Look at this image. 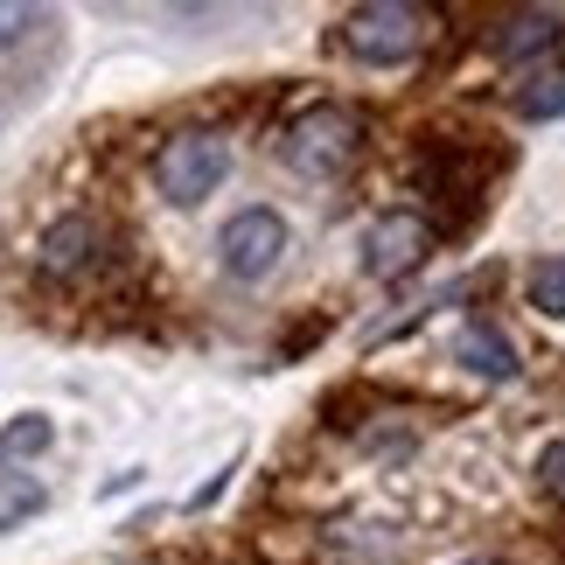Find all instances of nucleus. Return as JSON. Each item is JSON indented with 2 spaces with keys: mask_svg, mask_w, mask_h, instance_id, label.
<instances>
[{
  "mask_svg": "<svg viewBox=\"0 0 565 565\" xmlns=\"http://www.w3.org/2000/svg\"><path fill=\"white\" fill-rule=\"evenodd\" d=\"M35 510H42V482H35V475H21V468H8V475H0V531L29 524Z\"/></svg>",
  "mask_w": 565,
  "mask_h": 565,
  "instance_id": "f8f14e48",
  "label": "nucleus"
},
{
  "mask_svg": "<svg viewBox=\"0 0 565 565\" xmlns=\"http://www.w3.org/2000/svg\"><path fill=\"white\" fill-rule=\"evenodd\" d=\"M98 245H105V231H98V216H56L50 231H42V273L50 279H71V273H92L98 266Z\"/></svg>",
  "mask_w": 565,
  "mask_h": 565,
  "instance_id": "0eeeda50",
  "label": "nucleus"
},
{
  "mask_svg": "<svg viewBox=\"0 0 565 565\" xmlns=\"http://www.w3.org/2000/svg\"><path fill=\"white\" fill-rule=\"evenodd\" d=\"M454 356H461L475 377H489V384H510L516 377V350L503 342V329H489V321H468L461 342H454Z\"/></svg>",
  "mask_w": 565,
  "mask_h": 565,
  "instance_id": "1a4fd4ad",
  "label": "nucleus"
},
{
  "mask_svg": "<svg viewBox=\"0 0 565 565\" xmlns=\"http://www.w3.org/2000/svg\"><path fill=\"white\" fill-rule=\"evenodd\" d=\"M468 565H503V558H468Z\"/></svg>",
  "mask_w": 565,
  "mask_h": 565,
  "instance_id": "dca6fc26",
  "label": "nucleus"
},
{
  "mask_svg": "<svg viewBox=\"0 0 565 565\" xmlns=\"http://www.w3.org/2000/svg\"><path fill=\"white\" fill-rule=\"evenodd\" d=\"M433 42V8H412V0H371L342 21V50L371 71H391V63H412Z\"/></svg>",
  "mask_w": 565,
  "mask_h": 565,
  "instance_id": "f257e3e1",
  "label": "nucleus"
},
{
  "mask_svg": "<svg viewBox=\"0 0 565 565\" xmlns=\"http://www.w3.org/2000/svg\"><path fill=\"white\" fill-rule=\"evenodd\" d=\"M426 252H433V224L419 210H384L371 237H363V273L377 279V287H398L405 273H419L426 266Z\"/></svg>",
  "mask_w": 565,
  "mask_h": 565,
  "instance_id": "39448f33",
  "label": "nucleus"
},
{
  "mask_svg": "<svg viewBox=\"0 0 565 565\" xmlns=\"http://www.w3.org/2000/svg\"><path fill=\"white\" fill-rule=\"evenodd\" d=\"M35 21H42V8H8V0H0V50H14Z\"/></svg>",
  "mask_w": 565,
  "mask_h": 565,
  "instance_id": "2eb2a0df",
  "label": "nucleus"
},
{
  "mask_svg": "<svg viewBox=\"0 0 565 565\" xmlns=\"http://www.w3.org/2000/svg\"><path fill=\"white\" fill-rule=\"evenodd\" d=\"M558 42H565V14L558 8H516V14L495 21L489 56L495 63H545Z\"/></svg>",
  "mask_w": 565,
  "mask_h": 565,
  "instance_id": "423d86ee",
  "label": "nucleus"
},
{
  "mask_svg": "<svg viewBox=\"0 0 565 565\" xmlns=\"http://www.w3.org/2000/svg\"><path fill=\"white\" fill-rule=\"evenodd\" d=\"M50 440H56V426L42 412H21L14 426H0V454L8 461H35V454H50Z\"/></svg>",
  "mask_w": 565,
  "mask_h": 565,
  "instance_id": "9b49d317",
  "label": "nucleus"
},
{
  "mask_svg": "<svg viewBox=\"0 0 565 565\" xmlns=\"http://www.w3.org/2000/svg\"><path fill=\"white\" fill-rule=\"evenodd\" d=\"M231 175V147L216 140V134H175V140H161V154H154V189L168 195V203H203V195H216Z\"/></svg>",
  "mask_w": 565,
  "mask_h": 565,
  "instance_id": "7ed1b4c3",
  "label": "nucleus"
},
{
  "mask_svg": "<svg viewBox=\"0 0 565 565\" xmlns=\"http://www.w3.org/2000/svg\"><path fill=\"white\" fill-rule=\"evenodd\" d=\"M216 258H224V273L237 279V287H258V279L287 258V216L266 210V203L237 210L231 224L216 231Z\"/></svg>",
  "mask_w": 565,
  "mask_h": 565,
  "instance_id": "20e7f679",
  "label": "nucleus"
},
{
  "mask_svg": "<svg viewBox=\"0 0 565 565\" xmlns=\"http://www.w3.org/2000/svg\"><path fill=\"white\" fill-rule=\"evenodd\" d=\"M419 182H426V195H454V203H468V195H475V161H461L454 147H440V154L419 161Z\"/></svg>",
  "mask_w": 565,
  "mask_h": 565,
  "instance_id": "9d476101",
  "label": "nucleus"
},
{
  "mask_svg": "<svg viewBox=\"0 0 565 565\" xmlns=\"http://www.w3.org/2000/svg\"><path fill=\"white\" fill-rule=\"evenodd\" d=\"M524 294H531V308H537V315L565 321V258H537V266L524 273Z\"/></svg>",
  "mask_w": 565,
  "mask_h": 565,
  "instance_id": "ddd939ff",
  "label": "nucleus"
},
{
  "mask_svg": "<svg viewBox=\"0 0 565 565\" xmlns=\"http://www.w3.org/2000/svg\"><path fill=\"white\" fill-rule=\"evenodd\" d=\"M363 113L356 105H315V113H300L287 126V140H279V154H287V168H300V175H342L356 154H363Z\"/></svg>",
  "mask_w": 565,
  "mask_h": 565,
  "instance_id": "f03ea898",
  "label": "nucleus"
},
{
  "mask_svg": "<svg viewBox=\"0 0 565 565\" xmlns=\"http://www.w3.org/2000/svg\"><path fill=\"white\" fill-rule=\"evenodd\" d=\"M510 105H516L524 119H565V56H545V63H531V71L516 77Z\"/></svg>",
  "mask_w": 565,
  "mask_h": 565,
  "instance_id": "6e6552de",
  "label": "nucleus"
},
{
  "mask_svg": "<svg viewBox=\"0 0 565 565\" xmlns=\"http://www.w3.org/2000/svg\"><path fill=\"white\" fill-rule=\"evenodd\" d=\"M537 489H545L552 503H565V440H552L545 454H537Z\"/></svg>",
  "mask_w": 565,
  "mask_h": 565,
  "instance_id": "4468645a",
  "label": "nucleus"
}]
</instances>
